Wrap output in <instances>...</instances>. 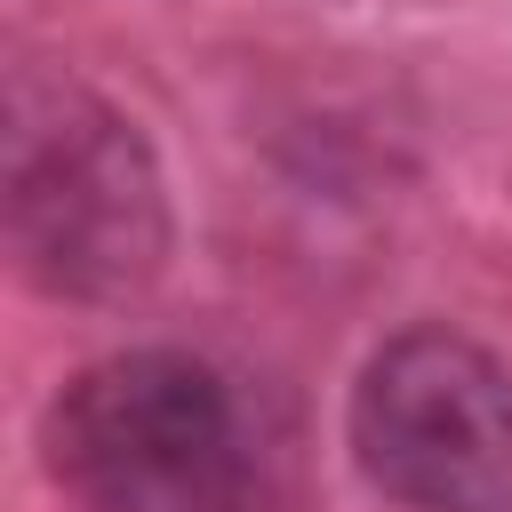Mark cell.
I'll list each match as a JSON object with an SVG mask.
<instances>
[{"mask_svg":"<svg viewBox=\"0 0 512 512\" xmlns=\"http://www.w3.org/2000/svg\"><path fill=\"white\" fill-rule=\"evenodd\" d=\"M48 472L80 512H280L296 488V432L208 352L144 344L56 392Z\"/></svg>","mask_w":512,"mask_h":512,"instance_id":"1","label":"cell"},{"mask_svg":"<svg viewBox=\"0 0 512 512\" xmlns=\"http://www.w3.org/2000/svg\"><path fill=\"white\" fill-rule=\"evenodd\" d=\"M8 240L32 288L128 304L168 264V184L136 120L96 88L16 72L8 88Z\"/></svg>","mask_w":512,"mask_h":512,"instance_id":"2","label":"cell"},{"mask_svg":"<svg viewBox=\"0 0 512 512\" xmlns=\"http://www.w3.org/2000/svg\"><path fill=\"white\" fill-rule=\"evenodd\" d=\"M352 456L408 512H512V368L456 328H400L352 384Z\"/></svg>","mask_w":512,"mask_h":512,"instance_id":"3","label":"cell"}]
</instances>
